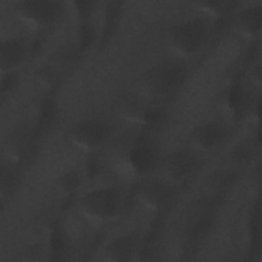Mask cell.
Masks as SVG:
<instances>
[{
  "mask_svg": "<svg viewBox=\"0 0 262 262\" xmlns=\"http://www.w3.org/2000/svg\"><path fill=\"white\" fill-rule=\"evenodd\" d=\"M125 196L116 186H101L86 191L78 202V210L90 221L105 223L123 211Z\"/></svg>",
  "mask_w": 262,
  "mask_h": 262,
  "instance_id": "6da1fadb",
  "label": "cell"
},
{
  "mask_svg": "<svg viewBox=\"0 0 262 262\" xmlns=\"http://www.w3.org/2000/svg\"><path fill=\"white\" fill-rule=\"evenodd\" d=\"M186 74V67L181 60H165L152 67L145 74L141 91L149 98L167 97L183 84Z\"/></svg>",
  "mask_w": 262,
  "mask_h": 262,
  "instance_id": "7a4b0ae2",
  "label": "cell"
},
{
  "mask_svg": "<svg viewBox=\"0 0 262 262\" xmlns=\"http://www.w3.org/2000/svg\"><path fill=\"white\" fill-rule=\"evenodd\" d=\"M210 37L207 21L200 17H191L176 25L170 35V43L175 52L181 56H191L206 46Z\"/></svg>",
  "mask_w": 262,
  "mask_h": 262,
  "instance_id": "3957f363",
  "label": "cell"
},
{
  "mask_svg": "<svg viewBox=\"0 0 262 262\" xmlns=\"http://www.w3.org/2000/svg\"><path fill=\"white\" fill-rule=\"evenodd\" d=\"M16 16L35 29H44L55 24L62 13L59 2L49 0L19 1L14 6Z\"/></svg>",
  "mask_w": 262,
  "mask_h": 262,
  "instance_id": "277c9868",
  "label": "cell"
},
{
  "mask_svg": "<svg viewBox=\"0 0 262 262\" xmlns=\"http://www.w3.org/2000/svg\"><path fill=\"white\" fill-rule=\"evenodd\" d=\"M111 136L110 124L100 118H89L75 124L70 132L72 143L85 151L100 148Z\"/></svg>",
  "mask_w": 262,
  "mask_h": 262,
  "instance_id": "5b68a950",
  "label": "cell"
},
{
  "mask_svg": "<svg viewBox=\"0 0 262 262\" xmlns=\"http://www.w3.org/2000/svg\"><path fill=\"white\" fill-rule=\"evenodd\" d=\"M127 175H145L159 164V154L155 144L146 139H137L119 162Z\"/></svg>",
  "mask_w": 262,
  "mask_h": 262,
  "instance_id": "8992f818",
  "label": "cell"
},
{
  "mask_svg": "<svg viewBox=\"0 0 262 262\" xmlns=\"http://www.w3.org/2000/svg\"><path fill=\"white\" fill-rule=\"evenodd\" d=\"M149 99L141 90L125 91L117 100L116 111L119 116L130 123L147 124L155 115Z\"/></svg>",
  "mask_w": 262,
  "mask_h": 262,
  "instance_id": "52a82bcc",
  "label": "cell"
},
{
  "mask_svg": "<svg viewBox=\"0 0 262 262\" xmlns=\"http://www.w3.org/2000/svg\"><path fill=\"white\" fill-rule=\"evenodd\" d=\"M198 165L194 152L188 149H179L168 155L162 167L165 179L170 183H175L189 178L196 170Z\"/></svg>",
  "mask_w": 262,
  "mask_h": 262,
  "instance_id": "ba28073f",
  "label": "cell"
},
{
  "mask_svg": "<svg viewBox=\"0 0 262 262\" xmlns=\"http://www.w3.org/2000/svg\"><path fill=\"white\" fill-rule=\"evenodd\" d=\"M226 136V127L221 122L208 121L193 130L191 141L198 150L210 151L218 148L225 141Z\"/></svg>",
  "mask_w": 262,
  "mask_h": 262,
  "instance_id": "9c48e42d",
  "label": "cell"
},
{
  "mask_svg": "<svg viewBox=\"0 0 262 262\" xmlns=\"http://www.w3.org/2000/svg\"><path fill=\"white\" fill-rule=\"evenodd\" d=\"M29 54L27 41L20 37L2 40L0 46V68L2 73H11L24 64Z\"/></svg>",
  "mask_w": 262,
  "mask_h": 262,
  "instance_id": "30bf717a",
  "label": "cell"
},
{
  "mask_svg": "<svg viewBox=\"0 0 262 262\" xmlns=\"http://www.w3.org/2000/svg\"><path fill=\"white\" fill-rule=\"evenodd\" d=\"M172 196V186L167 180H149L142 184L138 190L141 204L150 210L164 208Z\"/></svg>",
  "mask_w": 262,
  "mask_h": 262,
  "instance_id": "8fae6325",
  "label": "cell"
},
{
  "mask_svg": "<svg viewBox=\"0 0 262 262\" xmlns=\"http://www.w3.org/2000/svg\"><path fill=\"white\" fill-rule=\"evenodd\" d=\"M137 246L132 235H121L110 243L103 249V258L107 261H129L135 255Z\"/></svg>",
  "mask_w": 262,
  "mask_h": 262,
  "instance_id": "7c38bea8",
  "label": "cell"
},
{
  "mask_svg": "<svg viewBox=\"0 0 262 262\" xmlns=\"http://www.w3.org/2000/svg\"><path fill=\"white\" fill-rule=\"evenodd\" d=\"M236 29L250 37L259 35L262 27V11L260 5H251L241 9L235 16Z\"/></svg>",
  "mask_w": 262,
  "mask_h": 262,
  "instance_id": "4fadbf2b",
  "label": "cell"
},
{
  "mask_svg": "<svg viewBox=\"0 0 262 262\" xmlns=\"http://www.w3.org/2000/svg\"><path fill=\"white\" fill-rule=\"evenodd\" d=\"M83 173L79 169H72L60 175L56 181L57 188L64 194H72L83 184Z\"/></svg>",
  "mask_w": 262,
  "mask_h": 262,
  "instance_id": "5bb4252c",
  "label": "cell"
},
{
  "mask_svg": "<svg viewBox=\"0 0 262 262\" xmlns=\"http://www.w3.org/2000/svg\"><path fill=\"white\" fill-rule=\"evenodd\" d=\"M88 221L89 220L79 210H77L74 215H70L64 220V232L70 237L79 238L85 234Z\"/></svg>",
  "mask_w": 262,
  "mask_h": 262,
  "instance_id": "9a60e30c",
  "label": "cell"
}]
</instances>
